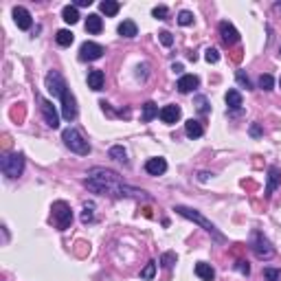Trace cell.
<instances>
[{
    "mask_svg": "<svg viewBox=\"0 0 281 281\" xmlns=\"http://www.w3.org/2000/svg\"><path fill=\"white\" fill-rule=\"evenodd\" d=\"M84 185L93 193L108 196V198H136V200L147 198L145 191L125 185L119 173L112 171V169H106V167H93V169L88 171V178L84 180Z\"/></svg>",
    "mask_w": 281,
    "mask_h": 281,
    "instance_id": "obj_1",
    "label": "cell"
},
{
    "mask_svg": "<svg viewBox=\"0 0 281 281\" xmlns=\"http://www.w3.org/2000/svg\"><path fill=\"white\" fill-rule=\"evenodd\" d=\"M44 84H47V90L53 97H57L59 101H62V116L66 121H75V116H77V101H75L73 93H70V88L66 86L64 77L57 73V70H49L47 79H44Z\"/></svg>",
    "mask_w": 281,
    "mask_h": 281,
    "instance_id": "obj_2",
    "label": "cell"
},
{
    "mask_svg": "<svg viewBox=\"0 0 281 281\" xmlns=\"http://www.w3.org/2000/svg\"><path fill=\"white\" fill-rule=\"evenodd\" d=\"M173 211H176L178 216H182V218L191 220V222L200 224V226H202V228H204V231H207L209 235H211L213 239H218V242H222V244L226 242V237H224V235L218 231V228H216V224H213V222H209V220L204 218L200 211H196V209H189V207H182V204H176V207H173Z\"/></svg>",
    "mask_w": 281,
    "mask_h": 281,
    "instance_id": "obj_3",
    "label": "cell"
},
{
    "mask_svg": "<svg viewBox=\"0 0 281 281\" xmlns=\"http://www.w3.org/2000/svg\"><path fill=\"white\" fill-rule=\"evenodd\" d=\"M62 141L70 152H75V154H79V156H88L90 154V143L86 141L84 136H81V132L75 130V127H66V130L62 132Z\"/></svg>",
    "mask_w": 281,
    "mask_h": 281,
    "instance_id": "obj_4",
    "label": "cell"
},
{
    "mask_svg": "<svg viewBox=\"0 0 281 281\" xmlns=\"http://www.w3.org/2000/svg\"><path fill=\"white\" fill-rule=\"evenodd\" d=\"M0 169L7 178H20L24 171V156L22 154H4L0 158Z\"/></svg>",
    "mask_w": 281,
    "mask_h": 281,
    "instance_id": "obj_5",
    "label": "cell"
},
{
    "mask_svg": "<svg viewBox=\"0 0 281 281\" xmlns=\"http://www.w3.org/2000/svg\"><path fill=\"white\" fill-rule=\"evenodd\" d=\"M53 224L59 228V231H66V228L73 224V209H70V204L68 202H64V200H57V202H53Z\"/></svg>",
    "mask_w": 281,
    "mask_h": 281,
    "instance_id": "obj_6",
    "label": "cell"
},
{
    "mask_svg": "<svg viewBox=\"0 0 281 281\" xmlns=\"http://www.w3.org/2000/svg\"><path fill=\"white\" fill-rule=\"evenodd\" d=\"M250 250L255 253V257H257V259H270L275 255L273 244H270L259 231L253 233V239H250Z\"/></svg>",
    "mask_w": 281,
    "mask_h": 281,
    "instance_id": "obj_7",
    "label": "cell"
},
{
    "mask_svg": "<svg viewBox=\"0 0 281 281\" xmlns=\"http://www.w3.org/2000/svg\"><path fill=\"white\" fill-rule=\"evenodd\" d=\"M40 110H42V116H44V121H47V125L53 127V130H57L59 127V114H57V108L53 106V101L40 97Z\"/></svg>",
    "mask_w": 281,
    "mask_h": 281,
    "instance_id": "obj_8",
    "label": "cell"
},
{
    "mask_svg": "<svg viewBox=\"0 0 281 281\" xmlns=\"http://www.w3.org/2000/svg\"><path fill=\"white\" fill-rule=\"evenodd\" d=\"M106 53V49L97 42H84L79 47V59L81 62H95Z\"/></svg>",
    "mask_w": 281,
    "mask_h": 281,
    "instance_id": "obj_9",
    "label": "cell"
},
{
    "mask_svg": "<svg viewBox=\"0 0 281 281\" xmlns=\"http://www.w3.org/2000/svg\"><path fill=\"white\" fill-rule=\"evenodd\" d=\"M218 29H220V35H222V42L226 44V47H233V44H237V42H239V33H237V29H235L231 22L222 20Z\"/></svg>",
    "mask_w": 281,
    "mask_h": 281,
    "instance_id": "obj_10",
    "label": "cell"
},
{
    "mask_svg": "<svg viewBox=\"0 0 281 281\" xmlns=\"http://www.w3.org/2000/svg\"><path fill=\"white\" fill-rule=\"evenodd\" d=\"M180 114H182V110H180V106H176V104H169V106H163L161 108V121L163 123H167V125H173L178 119H180Z\"/></svg>",
    "mask_w": 281,
    "mask_h": 281,
    "instance_id": "obj_11",
    "label": "cell"
},
{
    "mask_svg": "<svg viewBox=\"0 0 281 281\" xmlns=\"http://www.w3.org/2000/svg\"><path fill=\"white\" fill-rule=\"evenodd\" d=\"M13 22L18 24V29L29 31L31 24H33V20H31V13H29L24 7H13Z\"/></svg>",
    "mask_w": 281,
    "mask_h": 281,
    "instance_id": "obj_12",
    "label": "cell"
},
{
    "mask_svg": "<svg viewBox=\"0 0 281 281\" xmlns=\"http://www.w3.org/2000/svg\"><path fill=\"white\" fill-rule=\"evenodd\" d=\"M281 185V167L277 165H273L268 169V185H266V191H264V196L266 198H270L275 193V189H277Z\"/></svg>",
    "mask_w": 281,
    "mask_h": 281,
    "instance_id": "obj_13",
    "label": "cell"
},
{
    "mask_svg": "<svg viewBox=\"0 0 281 281\" xmlns=\"http://www.w3.org/2000/svg\"><path fill=\"white\" fill-rule=\"evenodd\" d=\"M198 84H200V79H198L196 75H182V77L178 79L176 88H178V93L189 95V93H193V90L198 88Z\"/></svg>",
    "mask_w": 281,
    "mask_h": 281,
    "instance_id": "obj_14",
    "label": "cell"
},
{
    "mask_svg": "<svg viewBox=\"0 0 281 281\" xmlns=\"http://www.w3.org/2000/svg\"><path fill=\"white\" fill-rule=\"evenodd\" d=\"M145 171L150 173V176H161V173L167 171V161L165 158H150V161L145 163Z\"/></svg>",
    "mask_w": 281,
    "mask_h": 281,
    "instance_id": "obj_15",
    "label": "cell"
},
{
    "mask_svg": "<svg viewBox=\"0 0 281 281\" xmlns=\"http://www.w3.org/2000/svg\"><path fill=\"white\" fill-rule=\"evenodd\" d=\"M104 81H106L104 70L95 68V70H90V73H88V88H93V90H101V88H104Z\"/></svg>",
    "mask_w": 281,
    "mask_h": 281,
    "instance_id": "obj_16",
    "label": "cell"
},
{
    "mask_svg": "<svg viewBox=\"0 0 281 281\" xmlns=\"http://www.w3.org/2000/svg\"><path fill=\"white\" fill-rule=\"evenodd\" d=\"M116 31H119L121 38H127V40H132V38H136V35H139V29H136V24L132 22V20H123V22L119 24V29H116Z\"/></svg>",
    "mask_w": 281,
    "mask_h": 281,
    "instance_id": "obj_17",
    "label": "cell"
},
{
    "mask_svg": "<svg viewBox=\"0 0 281 281\" xmlns=\"http://www.w3.org/2000/svg\"><path fill=\"white\" fill-rule=\"evenodd\" d=\"M196 275L202 281H213L216 279V270H213L211 264H207V262H198L196 264Z\"/></svg>",
    "mask_w": 281,
    "mask_h": 281,
    "instance_id": "obj_18",
    "label": "cell"
},
{
    "mask_svg": "<svg viewBox=\"0 0 281 281\" xmlns=\"http://www.w3.org/2000/svg\"><path fill=\"white\" fill-rule=\"evenodd\" d=\"M185 132H187V136L189 139H200V136L204 134V127L200 121H196V119H189L187 123H185Z\"/></svg>",
    "mask_w": 281,
    "mask_h": 281,
    "instance_id": "obj_19",
    "label": "cell"
},
{
    "mask_svg": "<svg viewBox=\"0 0 281 281\" xmlns=\"http://www.w3.org/2000/svg\"><path fill=\"white\" fill-rule=\"evenodd\" d=\"M101 29H104V20L97 16V13H90V16L86 18V31L97 35V33H101Z\"/></svg>",
    "mask_w": 281,
    "mask_h": 281,
    "instance_id": "obj_20",
    "label": "cell"
},
{
    "mask_svg": "<svg viewBox=\"0 0 281 281\" xmlns=\"http://www.w3.org/2000/svg\"><path fill=\"white\" fill-rule=\"evenodd\" d=\"M62 18L66 24H77L79 22V11L75 4H66V7L62 9Z\"/></svg>",
    "mask_w": 281,
    "mask_h": 281,
    "instance_id": "obj_21",
    "label": "cell"
},
{
    "mask_svg": "<svg viewBox=\"0 0 281 281\" xmlns=\"http://www.w3.org/2000/svg\"><path fill=\"white\" fill-rule=\"evenodd\" d=\"M161 114V110H158V106L154 104V101H147L145 106H143V123H150L152 119H154V116H158Z\"/></svg>",
    "mask_w": 281,
    "mask_h": 281,
    "instance_id": "obj_22",
    "label": "cell"
},
{
    "mask_svg": "<svg viewBox=\"0 0 281 281\" xmlns=\"http://www.w3.org/2000/svg\"><path fill=\"white\" fill-rule=\"evenodd\" d=\"M224 101H226V106L231 110H239V108H242V95H239L237 90H228L226 97H224Z\"/></svg>",
    "mask_w": 281,
    "mask_h": 281,
    "instance_id": "obj_23",
    "label": "cell"
},
{
    "mask_svg": "<svg viewBox=\"0 0 281 281\" xmlns=\"http://www.w3.org/2000/svg\"><path fill=\"white\" fill-rule=\"evenodd\" d=\"M108 156L112 158V161H116V163H123V165H127V152H125V150H123V147H121V145H114V147H110Z\"/></svg>",
    "mask_w": 281,
    "mask_h": 281,
    "instance_id": "obj_24",
    "label": "cell"
},
{
    "mask_svg": "<svg viewBox=\"0 0 281 281\" xmlns=\"http://www.w3.org/2000/svg\"><path fill=\"white\" fill-rule=\"evenodd\" d=\"M75 40V35L68 31V29H62V31H57V35H55V42L59 44V47H70Z\"/></svg>",
    "mask_w": 281,
    "mask_h": 281,
    "instance_id": "obj_25",
    "label": "cell"
},
{
    "mask_svg": "<svg viewBox=\"0 0 281 281\" xmlns=\"http://www.w3.org/2000/svg\"><path fill=\"white\" fill-rule=\"evenodd\" d=\"M99 9L106 13V16H116V13H119V9H121V4L114 2V0H104V2L99 4Z\"/></svg>",
    "mask_w": 281,
    "mask_h": 281,
    "instance_id": "obj_26",
    "label": "cell"
},
{
    "mask_svg": "<svg viewBox=\"0 0 281 281\" xmlns=\"http://www.w3.org/2000/svg\"><path fill=\"white\" fill-rule=\"evenodd\" d=\"M193 104H196V108L200 114H209V101H207V97L204 95H198L196 99H193Z\"/></svg>",
    "mask_w": 281,
    "mask_h": 281,
    "instance_id": "obj_27",
    "label": "cell"
},
{
    "mask_svg": "<svg viewBox=\"0 0 281 281\" xmlns=\"http://www.w3.org/2000/svg\"><path fill=\"white\" fill-rule=\"evenodd\" d=\"M93 211H95V204L93 202H86L84 204V213H81V222H84V224L93 222Z\"/></svg>",
    "mask_w": 281,
    "mask_h": 281,
    "instance_id": "obj_28",
    "label": "cell"
},
{
    "mask_svg": "<svg viewBox=\"0 0 281 281\" xmlns=\"http://www.w3.org/2000/svg\"><path fill=\"white\" fill-rule=\"evenodd\" d=\"M154 275H156V262H150L141 270V279H154Z\"/></svg>",
    "mask_w": 281,
    "mask_h": 281,
    "instance_id": "obj_29",
    "label": "cell"
},
{
    "mask_svg": "<svg viewBox=\"0 0 281 281\" xmlns=\"http://www.w3.org/2000/svg\"><path fill=\"white\" fill-rule=\"evenodd\" d=\"M266 281H281V270L279 268H264Z\"/></svg>",
    "mask_w": 281,
    "mask_h": 281,
    "instance_id": "obj_30",
    "label": "cell"
},
{
    "mask_svg": "<svg viewBox=\"0 0 281 281\" xmlns=\"http://www.w3.org/2000/svg\"><path fill=\"white\" fill-rule=\"evenodd\" d=\"M178 24H180V27H189V24H193V13L191 11H180L178 13Z\"/></svg>",
    "mask_w": 281,
    "mask_h": 281,
    "instance_id": "obj_31",
    "label": "cell"
},
{
    "mask_svg": "<svg viewBox=\"0 0 281 281\" xmlns=\"http://www.w3.org/2000/svg\"><path fill=\"white\" fill-rule=\"evenodd\" d=\"M204 59H207L209 64H218V62H220L218 49H207V51H204Z\"/></svg>",
    "mask_w": 281,
    "mask_h": 281,
    "instance_id": "obj_32",
    "label": "cell"
},
{
    "mask_svg": "<svg viewBox=\"0 0 281 281\" xmlns=\"http://www.w3.org/2000/svg\"><path fill=\"white\" fill-rule=\"evenodd\" d=\"M273 86H275V79L270 75H262L259 77V88L262 90H273Z\"/></svg>",
    "mask_w": 281,
    "mask_h": 281,
    "instance_id": "obj_33",
    "label": "cell"
},
{
    "mask_svg": "<svg viewBox=\"0 0 281 281\" xmlns=\"http://www.w3.org/2000/svg\"><path fill=\"white\" fill-rule=\"evenodd\" d=\"M176 253H165V255H163V257H161V264L163 266H165V268H171V266L173 264H176Z\"/></svg>",
    "mask_w": 281,
    "mask_h": 281,
    "instance_id": "obj_34",
    "label": "cell"
},
{
    "mask_svg": "<svg viewBox=\"0 0 281 281\" xmlns=\"http://www.w3.org/2000/svg\"><path fill=\"white\" fill-rule=\"evenodd\" d=\"M158 40H161L163 47H171V44H173V35L169 31H161V33H158Z\"/></svg>",
    "mask_w": 281,
    "mask_h": 281,
    "instance_id": "obj_35",
    "label": "cell"
},
{
    "mask_svg": "<svg viewBox=\"0 0 281 281\" xmlns=\"http://www.w3.org/2000/svg\"><path fill=\"white\" fill-rule=\"evenodd\" d=\"M235 79H237V84H242L246 90L253 88V86H250V79L246 77V75H244V70H237V75H235Z\"/></svg>",
    "mask_w": 281,
    "mask_h": 281,
    "instance_id": "obj_36",
    "label": "cell"
},
{
    "mask_svg": "<svg viewBox=\"0 0 281 281\" xmlns=\"http://www.w3.org/2000/svg\"><path fill=\"white\" fill-rule=\"evenodd\" d=\"M167 13H169V11H167V7H163V4H161V7L152 9V16L158 18V20H167Z\"/></svg>",
    "mask_w": 281,
    "mask_h": 281,
    "instance_id": "obj_37",
    "label": "cell"
},
{
    "mask_svg": "<svg viewBox=\"0 0 281 281\" xmlns=\"http://www.w3.org/2000/svg\"><path fill=\"white\" fill-rule=\"evenodd\" d=\"M235 268H237L242 275H246V277L250 275V266H248L246 262H237V264H235Z\"/></svg>",
    "mask_w": 281,
    "mask_h": 281,
    "instance_id": "obj_38",
    "label": "cell"
},
{
    "mask_svg": "<svg viewBox=\"0 0 281 281\" xmlns=\"http://www.w3.org/2000/svg\"><path fill=\"white\" fill-rule=\"evenodd\" d=\"M90 2H93V0H77L75 7H90Z\"/></svg>",
    "mask_w": 281,
    "mask_h": 281,
    "instance_id": "obj_39",
    "label": "cell"
},
{
    "mask_svg": "<svg viewBox=\"0 0 281 281\" xmlns=\"http://www.w3.org/2000/svg\"><path fill=\"white\" fill-rule=\"evenodd\" d=\"M209 176H213V173H209V171H200V173H198V178H200L202 182H207V180H209Z\"/></svg>",
    "mask_w": 281,
    "mask_h": 281,
    "instance_id": "obj_40",
    "label": "cell"
},
{
    "mask_svg": "<svg viewBox=\"0 0 281 281\" xmlns=\"http://www.w3.org/2000/svg\"><path fill=\"white\" fill-rule=\"evenodd\" d=\"M250 134H253V136H259V134H262V130H259V125H257V123L250 127Z\"/></svg>",
    "mask_w": 281,
    "mask_h": 281,
    "instance_id": "obj_41",
    "label": "cell"
},
{
    "mask_svg": "<svg viewBox=\"0 0 281 281\" xmlns=\"http://www.w3.org/2000/svg\"><path fill=\"white\" fill-rule=\"evenodd\" d=\"M171 70H173V73H180V70H182V64H173Z\"/></svg>",
    "mask_w": 281,
    "mask_h": 281,
    "instance_id": "obj_42",
    "label": "cell"
},
{
    "mask_svg": "<svg viewBox=\"0 0 281 281\" xmlns=\"http://www.w3.org/2000/svg\"><path fill=\"white\" fill-rule=\"evenodd\" d=\"M279 84H281V79H279Z\"/></svg>",
    "mask_w": 281,
    "mask_h": 281,
    "instance_id": "obj_43",
    "label": "cell"
},
{
    "mask_svg": "<svg viewBox=\"0 0 281 281\" xmlns=\"http://www.w3.org/2000/svg\"><path fill=\"white\" fill-rule=\"evenodd\" d=\"M279 53H281V51H279Z\"/></svg>",
    "mask_w": 281,
    "mask_h": 281,
    "instance_id": "obj_44",
    "label": "cell"
}]
</instances>
